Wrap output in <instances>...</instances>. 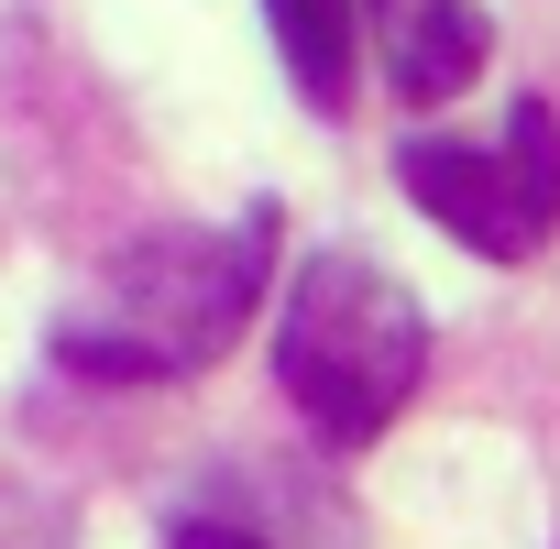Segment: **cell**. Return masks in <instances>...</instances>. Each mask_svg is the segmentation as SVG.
<instances>
[{
    "mask_svg": "<svg viewBox=\"0 0 560 549\" xmlns=\"http://www.w3.org/2000/svg\"><path fill=\"white\" fill-rule=\"evenodd\" d=\"M264 23H275V56H287L298 100L319 121L352 110V0H264Z\"/></svg>",
    "mask_w": 560,
    "mask_h": 549,
    "instance_id": "5b68a950",
    "label": "cell"
},
{
    "mask_svg": "<svg viewBox=\"0 0 560 549\" xmlns=\"http://www.w3.org/2000/svg\"><path fill=\"white\" fill-rule=\"evenodd\" d=\"M396 187L451 242H472L483 264H527L560 231V110L549 100H516L494 143H407L396 154Z\"/></svg>",
    "mask_w": 560,
    "mask_h": 549,
    "instance_id": "3957f363",
    "label": "cell"
},
{
    "mask_svg": "<svg viewBox=\"0 0 560 549\" xmlns=\"http://www.w3.org/2000/svg\"><path fill=\"white\" fill-rule=\"evenodd\" d=\"M165 549H264V538H253V527H220V516H198V527H176Z\"/></svg>",
    "mask_w": 560,
    "mask_h": 549,
    "instance_id": "8992f818",
    "label": "cell"
},
{
    "mask_svg": "<svg viewBox=\"0 0 560 549\" xmlns=\"http://www.w3.org/2000/svg\"><path fill=\"white\" fill-rule=\"evenodd\" d=\"M264 264H275V209H242L231 231H154L100 264V287L67 297L56 363L100 385H176L231 352V330L264 297Z\"/></svg>",
    "mask_w": 560,
    "mask_h": 549,
    "instance_id": "6da1fadb",
    "label": "cell"
},
{
    "mask_svg": "<svg viewBox=\"0 0 560 549\" xmlns=\"http://www.w3.org/2000/svg\"><path fill=\"white\" fill-rule=\"evenodd\" d=\"M385 12H407V0H385Z\"/></svg>",
    "mask_w": 560,
    "mask_h": 549,
    "instance_id": "52a82bcc",
    "label": "cell"
},
{
    "mask_svg": "<svg viewBox=\"0 0 560 549\" xmlns=\"http://www.w3.org/2000/svg\"><path fill=\"white\" fill-rule=\"evenodd\" d=\"M429 374V319L396 274L363 253V242H330L298 264L287 308H275V385L308 407L319 440L363 451L396 429V407L418 396Z\"/></svg>",
    "mask_w": 560,
    "mask_h": 549,
    "instance_id": "7a4b0ae2",
    "label": "cell"
},
{
    "mask_svg": "<svg viewBox=\"0 0 560 549\" xmlns=\"http://www.w3.org/2000/svg\"><path fill=\"white\" fill-rule=\"evenodd\" d=\"M494 56V23L472 12V0H407L396 12V100H462Z\"/></svg>",
    "mask_w": 560,
    "mask_h": 549,
    "instance_id": "277c9868",
    "label": "cell"
}]
</instances>
